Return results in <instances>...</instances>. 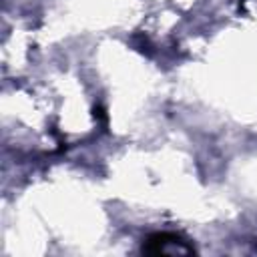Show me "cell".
<instances>
[{"label":"cell","instance_id":"cell-2","mask_svg":"<svg viewBox=\"0 0 257 257\" xmlns=\"http://www.w3.org/2000/svg\"><path fill=\"white\" fill-rule=\"evenodd\" d=\"M94 116L100 118L102 122H106V114H104V108H102V106H96V108H94Z\"/></svg>","mask_w":257,"mask_h":257},{"label":"cell","instance_id":"cell-1","mask_svg":"<svg viewBox=\"0 0 257 257\" xmlns=\"http://www.w3.org/2000/svg\"><path fill=\"white\" fill-rule=\"evenodd\" d=\"M167 251H183V253H193V245H189L181 235L175 233H153L143 241V253L149 255H159Z\"/></svg>","mask_w":257,"mask_h":257}]
</instances>
